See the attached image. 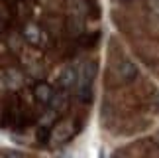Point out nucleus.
<instances>
[{
    "label": "nucleus",
    "instance_id": "7ed1b4c3",
    "mask_svg": "<svg viewBox=\"0 0 159 158\" xmlns=\"http://www.w3.org/2000/svg\"><path fill=\"white\" fill-rule=\"evenodd\" d=\"M24 36H26V40L30 42V44H34V46H38L43 42V38H41V32L35 26H28L26 28V32H24Z\"/></svg>",
    "mask_w": 159,
    "mask_h": 158
},
{
    "label": "nucleus",
    "instance_id": "20e7f679",
    "mask_svg": "<svg viewBox=\"0 0 159 158\" xmlns=\"http://www.w3.org/2000/svg\"><path fill=\"white\" fill-rule=\"evenodd\" d=\"M71 132H73L71 125H59L53 132V141H67L71 136Z\"/></svg>",
    "mask_w": 159,
    "mask_h": 158
},
{
    "label": "nucleus",
    "instance_id": "f257e3e1",
    "mask_svg": "<svg viewBox=\"0 0 159 158\" xmlns=\"http://www.w3.org/2000/svg\"><path fill=\"white\" fill-rule=\"evenodd\" d=\"M96 73V67L90 65V71H89V65L83 67V73H81V81H79V93H81V101H89L90 99V85H93V77Z\"/></svg>",
    "mask_w": 159,
    "mask_h": 158
},
{
    "label": "nucleus",
    "instance_id": "39448f33",
    "mask_svg": "<svg viewBox=\"0 0 159 158\" xmlns=\"http://www.w3.org/2000/svg\"><path fill=\"white\" fill-rule=\"evenodd\" d=\"M77 71L75 69H65L63 71V75H61V85H63V87H71V85H75L77 83Z\"/></svg>",
    "mask_w": 159,
    "mask_h": 158
},
{
    "label": "nucleus",
    "instance_id": "f03ea898",
    "mask_svg": "<svg viewBox=\"0 0 159 158\" xmlns=\"http://www.w3.org/2000/svg\"><path fill=\"white\" fill-rule=\"evenodd\" d=\"M35 97H38V101H41V103H49L51 97H53L51 87H49V85H45V83L38 85V87H35Z\"/></svg>",
    "mask_w": 159,
    "mask_h": 158
}]
</instances>
